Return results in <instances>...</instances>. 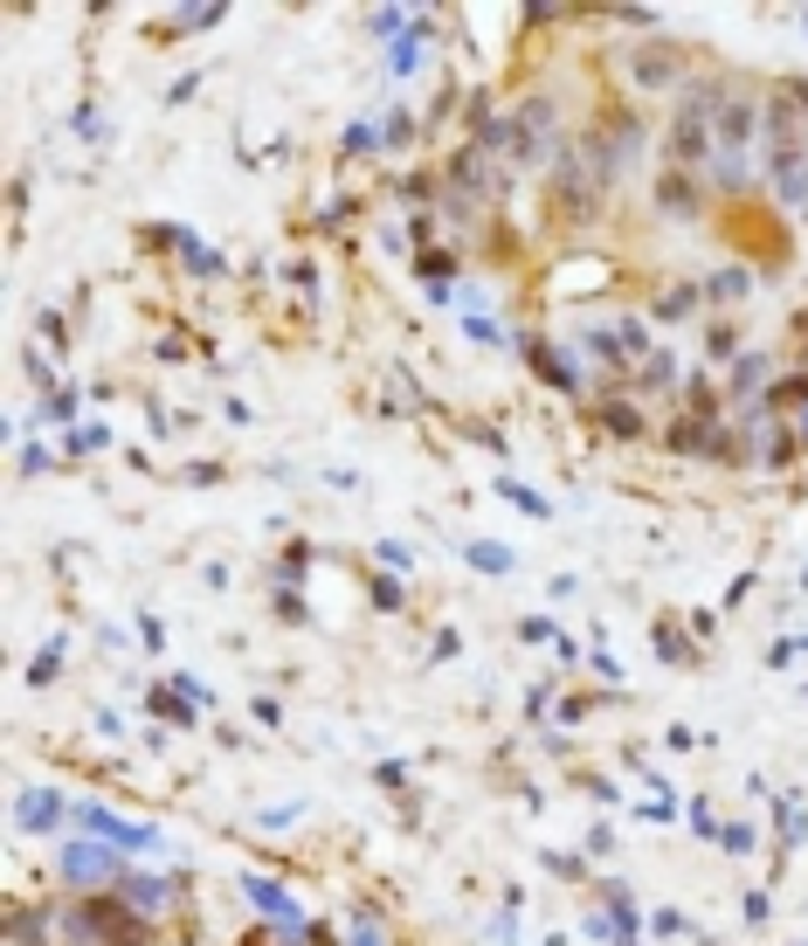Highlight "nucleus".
<instances>
[{"label": "nucleus", "mask_w": 808, "mask_h": 946, "mask_svg": "<svg viewBox=\"0 0 808 946\" xmlns=\"http://www.w3.org/2000/svg\"><path fill=\"white\" fill-rule=\"evenodd\" d=\"M352 946H381V939H373V925H360V933H352Z\"/></svg>", "instance_id": "nucleus-40"}, {"label": "nucleus", "mask_w": 808, "mask_h": 946, "mask_svg": "<svg viewBox=\"0 0 808 946\" xmlns=\"http://www.w3.org/2000/svg\"><path fill=\"white\" fill-rule=\"evenodd\" d=\"M629 77L643 84V90H664V84H691V77H684V55L670 49V42H643V49L629 55Z\"/></svg>", "instance_id": "nucleus-8"}, {"label": "nucleus", "mask_w": 808, "mask_h": 946, "mask_svg": "<svg viewBox=\"0 0 808 946\" xmlns=\"http://www.w3.org/2000/svg\"><path fill=\"white\" fill-rule=\"evenodd\" d=\"M69 414H77V394H69V387H49L42 394V422H69Z\"/></svg>", "instance_id": "nucleus-27"}, {"label": "nucleus", "mask_w": 808, "mask_h": 946, "mask_svg": "<svg viewBox=\"0 0 808 946\" xmlns=\"http://www.w3.org/2000/svg\"><path fill=\"white\" fill-rule=\"evenodd\" d=\"M63 933H69V946H153V919L131 912L111 892H90L63 912Z\"/></svg>", "instance_id": "nucleus-2"}, {"label": "nucleus", "mask_w": 808, "mask_h": 946, "mask_svg": "<svg viewBox=\"0 0 808 946\" xmlns=\"http://www.w3.org/2000/svg\"><path fill=\"white\" fill-rule=\"evenodd\" d=\"M153 718H166V726H194V698H180V691H159V685H153Z\"/></svg>", "instance_id": "nucleus-21"}, {"label": "nucleus", "mask_w": 808, "mask_h": 946, "mask_svg": "<svg viewBox=\"0 0 808 946\" xmlns=\"http://www.w3.org/2000/svg\"><path fill=\"white\" fill-rule=\"evenodd\" d=\"M601 429H608V435H623V443H636V435H643V414L623 408V401H601Z\"/></svg>", "instance_id": "nucleus-20"}, {"label": "nucleus", "mask_w": 808, "mask_h": 946, "mask_svg": "<svg viewBox=\"0 0 808 946\" xmlns=\"http://www.w3.org/2000/svg\"><path fill=\"white\" fill-rule=\"evenodd\" d=\"M55 664H63V642H49V650H35V664H28V685H49Z\"/></svg>", "instance_id": "nucleus-29"}, {"label": "nucleus", "mask_w": 808, "mask_h": 946, "mask_svg": "<svg viewBox=\"0 0 808 946\" xmlns=\"http://www.w3.org/2000/svg\"><path fill=\"white\" fill-rule=\"evenodd\" d=\"M518 636H525V642H560V629H553V622H539V615H525Z\"/></svg>", "instance_id": "nucleus-37"}, {"label": "nucleus", "mask_w": 808, "mask_h": 946, "mask_svg": "<svg viewBox=\"0 0 808 946\" xmlns=\"http://www.w3.org/2000/svg\"><path fill=\"white\" fill-rule=\"evenodd\" d=\"M732 104V84L726 77H691L678 90V111H670V125H664V153L670 166H711V131H719V111Z\"/></svg>", "instance_id": "nucleus-1"}, {"label": "nucleus", "mask_w": 808, "mask_h": 946, "mask_svg": "<svg viewBox=\"0 0 808 946\" xmlns=\"http://www.w3.org/2000/svg\"><path fill=\"white\" fill-rule=\"evenodd\" d=\"M691 305H698V291H664L656 297V318H684Z\"/></svg>", "instance_id": "nucleus-32"}, {"label": "nucleus", "mask_w": 808, "mask_h": 946, "mask_svg": "<svg viewBox=\"0 0 808 946\" xmlns=\"http://www.w3.org/2000/svg\"><path fill=\"white\" fill-rule=\"evenodd\" d=\"M498 490H504V498H512V504H518V512H525V519H553V504H547V498H539V490H525V484H512V477H504Z\"/></svg>", "instance_id": "nucleus-24"}, {"label": "nucleus", "mask_w": 808, "mask_h": 946, "mask_svg": "<svg viewBox=\"0 0 808 946\" xmlns=\"http://www.w3.org/2000/svg\"><path fill=\"white\" fill-rule=\"evenodd\" d=\"M698 291L711 297V305H732V297H746V270H711Z\"/></svg>", "instance_id": "nucleus-22"}, {"label": "nucleus", "mask_w": 808, "mask_h": 946, "mask_svg": "<svg viewBox=\"0 0 808 946\" xmlns=\"http://www.w3.org/2000/svg\"><path fill=\"white\" fill-rule=\"evenodd\" d=\"M767 367H774V359H767V353H740V359H732V401H760V381H767Z\"/></svg>", "instance_id": "nucleus-15"}, {"label": "nucleus", "mask_w": 808, "mask_h": 946, "mask_svg": "<svg viewBox=\"0 0 808 946\" xmlns=\"http://www.w3.org/2000/svg\"><path fill=\"white\" fill-rule=\"evenodd\" d=\"M623 346L650 359V346H656V338H650V325H643V318H623Z\"/></svg>", "instance_id": "nucleus-33"}, {"label": "nucleus", "mask_w": 808, "mask_h": 946, "mask_svg": "<svg viewBox=\"0 0 808 946\" xmlns=\"http://www.w3.org/2000/svg\"><path fill=\"white\" fill-rule=\"evenodd\" d=\"M740 449L754 463H767V470H787L801 457V429H787V422H774V414H754V422L740 429Z\"/></svg>", "instance_id": "nucleus-6"}, {"label": "nucleus", "mask_w": 808, "mask_h": 946, "mask_svg": "<svg viewBox=\"0 0 808 946\" xmlns=\"http://www.w3.org/2000/svg\"><path fill=\"white\" fill-rule=\"evenodd\" d=\"M650 642H656V656H664V664H698V642H691L678 622H656Z\"/></svg>", "instance_id": "nucleus-16"}, {"label": "nucleus", "mask_w": 808, "mask_h": 946, "mask_svg": "<svg viewBox=\"0 0 808 946\" xmlns=\"http://www.w3.org/2000/svg\"><path fill=\"white\" fill-rule=\"evenodd\" d=\"M601 201H608L601 174H594V166L567 145V153L547 166V207H553L560 221H574V229H580V221H594V215H601Z\"/></svg>", "instance_id": "nucleus-4"}, {"label": "nucleus", "mask_w": 808, "mask_h": 946, "mask_svg": "<svg viewBox=\"0 0 808 946\" xmlns=\"http://www.w3.org/2000/svg\"><path fill=\"white\" fill-rule=\"evenodd\" d=\"M684 408L698 414V422H719V394H711V381H684Z\"/></svg>", "instance_id": "nucleus-23"}, {"label": "nucleus", "mask_w": 808, "mask_h": 946, "mask_svg": "<svg viewBox=\"0 0 808 946\" xmlns=\"http://www.w3.org/2000/svg\"><path fill=\"white\" fill-rule=\"evenodd\" d=\"M754 139H760V98H732L719 111V131H711V187L719 194H740L754 180Z\"/></svg>", "instance_id": "nucleus-3"}, {"label": "nucleus", "mask_w": 808, "mask_h": 946, "mask_svg": "<svg viewBox=\"0 0 808 946\" xmlns=\"http://www.w3.org/2000/svg\"><path fill=\"white\" fill-rule=\"evenodd\" d=\"M525 359H533V373L539 381H553L560 394H580V373H574V359L553 346V338H525Z\"/></svg>", "instance_id": "nucleus-10"}, {"label": "nucleus", "mask_w": 808, "mask_h": 946, "mask_svg": "<svg viewBox=\"0 0 808 946\" xmlns=\"http://www.w3.org/2000/svg\"><path fill=\"white\" fill-rule=\"evenodd\" d=\"M580 353H588V359H601V367H623V332H580Z\"/></svg>", "instance_id": "nucleus-19"}, {"label": "nucleus", "mask_w": 808, "mask_h": 946, "mask_svg": "<svg viewBox=\"0 0 808 946\" xmlns=\"http://www.w3.org/2000/svg\"><path fill=\"white\" fill-rule=\"evenodd\" d=\"M670 381H678V359H670L664 346H656V353L643 359V387H670Z\"/></svg>", "instance_id": "nucleus-26"}, {"label": "nucleus", "mask_w": 808, "mask_h": 946, "mask_svg": "<svg viewBox=\"0 0 808 946\" xmlns=\"http://www.w3.org/2000/svg\"><path fill=\"white\" fill-rule=\"evenodd\" d=\"M118 898L131 905V912H145V919H166V912L180 905V884H174V878H125Z\"/></svg>", "instance_id": "nucleus-9"}, {"label": "nucleus", "mask_w": 808, "mask_h": 946, "mask_svg": "<svg viewBox=\"0 0 808 946\" xmlns=\"http://www.w3.org/2000/svg\"><path fill=\"white\" fill-rule=\"evenodd\" d=\"M719 843L732 849V857H746V849H754V829H746V822H732V829H719Z\"/></svg>", "instance_id": "nucleus-36"}, {"label": "nucleus", "mask_w": 808, "mask_h": 946, "mask_svg": "<svg viewBox=\"0 0 808 946\" xmlns=\"http://www.w3.org/2000/svg\"><path fill=\"white\" fill-rule=\"evenodd\" d=\"M180 256H187V270H221V256H208L194 235H180Z\"/></svg>", "instance_id": "nucleus-34"}, {"label": "nucleus", "mask_w": 808, "mask_h": 946, "mask_svg": "<svg viewBox=\"0 0 808 946\" xmlns=\"http://www.w3.org/2000/svg\"><path fill=\"white\" fill-rule=\"evenodd\" d=\"M49 933V905H8V939L14 946H42Z\"/></svg>", "instance_id": "nucleus-14"}, {"label": "nucleus", "mask_w": 808, "mask_h": 946, "mask_svg": "<svg viewBox=\"0 0 808 946\" xmlns=\"http://www.w3.org/2000/svg\"><path fill=\"white\" fill-rule=\"evenodd\" d=\"M760 401H767V408H795V414H801V408H808V373H787V381H774V387L760 394Z\"/></svg>", "instance_id": "nucleus-17"}, {"label": "nucleus", "mask_w": 808, "mask_h": 946, "mask_svg": "<svg viewBox=\"0 0 808 946\" xmlns=\"http://www.w3.org/2000/svg\"><path fill=\"white\" fill-rule=\"evenodd\" d=\"M463 560L477 566V574H512V546H498V539H477Z\"/></svg>", "instance_id": "nucleus-18"}, {"label": "nucleus", "mask_w": 808, "mask_h": 946, "mask_svg": "<svg viewBox=\"0 0 808 946\" xmlns=\"http://www.w3.org/2000/svg\"><path fill=\"white\" fill-rule=\"evenodd\" d=\"M55 864H63L69 884H90V892H104V884H125V849L118 843H98V836H69L63 849H55Z\"/></svg>", "instance_id": "nucleus-5"}, {"label": "nucleus", "mask_w": 808, "mask_h": 946, "mask_svg": "<svg viewBox=\"0 0 808 946\" xmlns=\"http://www.w3.org/2000/svg\"><path fill=\"white\" fill-rule=\"evenodd\" d=\"M373 560H381L387 574H408V566H415V553H408L401 539H381V546H373Z\"/></svg>", "instance_id": "nucleus-28"}, {"label": "nucleus", "mask_w": 808, "mask_h": 946, "mask_svg": "<svg viewBox=\"0 0 808 946\" xmlns=\"http://www.w3.org/2000/svg\"><path fill=\"white\" fill-rule=\"evenodd\" d=\"M373 781H381V788H408V767L387 760V767H373Z\"/></svg>", "instance_id": "nucleus-39"}, {"label": "nucleus", "mask_w": 808, "mask_h": 946, "mask_svg": "<svg viewBox=\"0 0 808 946\" xmlns=\"http://www.w3.org/2000/svg\"><path fill=\"white\" fill-rule=\"evenodd\" d=\"M14 822H22L28 836H55V822H63V794H55V788H28L22 802H14Z\"/></svg>", "instance_id": "nucleus-11"}, {"label": "nucleus", "mask_w": 808, "mask_h": 946, "mask_svg": "<svg viewBox=\"0 0 808 946\" xmlns=\"http://www.w3.org/2000/svg\"><path fill=\"white\" fill-rule=\"evenodd\" d=\"M242 892H249V905L256 912H270L277 925H305V912L284 898V884H270V878H242Z\"/></svg>", "instance_id": "nucleus-13"}, {"label": "nucleus", "mask_w": 808, "mask_h": 946, "mask_svg": "<svg viewBox=\"0 0 808 946\" xmlns=\"http://www.w3.org/2000/svg\"><path fill=\"white\" fill-rule=\"evenodd\" d=\"M705 359H740V332H732V325H705Z\"/></svg>", "instance_id": "nucleus-25"}, {"label": "nucleus", "mask_w": 808, "mask_h": 946, "mask_svg": "<svg viewBox=\"0 0 808 946\" xmlns=\"http://www.w3.org/2000/svg\"><path fill=\"white\" fill-rule=\"evenodd\" d=\"M77 822L90 829L98 843H118V849H166V836L159 829H145V822H125V816H111L104 802H84L77 808Z\"/></svg>", "instance_id": "nucleus-7"}, {"label": "nucleus", "mask_w": 808, "mask_h": 946, "mask_svg": "<svg viewBox=\"0 0 808 946\" xmlns=\"http://www.w3.org/2000/svg\"><path fill=\"white\" fill-rule=\"evenodd\" d=\"M656 207H664V215H678V221H691V215H698V187H691V174H684V166L656 174Z\"/></svg>", "instance_id": "nucleus-12"}, {"label": "nucleus", "mask_w": 808, "mask_h": 946, "mask_svg": "<svg viewBox=\"0 0 808 946\" xmlns=\"http://www.w3.org/2000/svg\"><path fill=\"white\" fill-rule=\"evenodd\" d=\"M277 615H284V622H311V615H305V595H297V588H277Z\"/></svg>", "instance_id": "nucleus-35"}, {"label": "nucleus", "mask_w": 808, "mask_h": 946, "mask_svg": "<svg viewBox=\"0 0 808 946\" xmlns=\"http://www.w3.org/2000/svg\"><path fill=\"white\" fill-rule=\"evenodd\" d=\"M305 546H284V560H277V580H284V588H297V580H305Z\"/></svg>", "instance_id": "nucleus-30"}, {"label": "nucleus", "mask_w": 808, "mask_h": 946, "mask_svg": "<svg viewBox=\"0 0 808 946\" xmlns=\"http://www.w3.org/2000/svg\"><path fill=\"white\" fill-rule=\"evenodd\" d=\"M69 449H77V457H104V449H111V429H77V435H69Z\"/></svg>", "instance_id": "nucleus-31"}, {"label": "nucleus", "mask_w": 808, "mask_h": 946, "mask_svg": "<svg viewBox=\"0 0 808 946\" xmlns=\"http://www.w3.org/2000/svg\"><path fill=\"white\" fill-rule=\"evenodd\" d=\"M373 601H381V609L394 615V609H401V601H408V595H401V580H373Z\"/></svg>", "instance_id": "nucleus-38"}]
</instances>
